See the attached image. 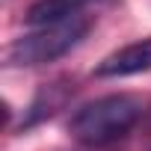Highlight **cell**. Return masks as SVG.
<instances>
[{
  "instance_id": "1",
  "label": "cell",
  "mask_w": 151,
  "mask_h": 151,
  "mask_svg": "<svg viewBox=\"0 0 151 151\" xmlns=\"http://www.w3.org/2000/svg\"><path fill=\"white\" fill-rule=\"evenodd\" d=\"M145 107L136 95H104L77 107L68 119V133L86 148H107L124 139L142 119Z\"/></svg>"
},
{
  "instance_id": "3",
  "label": "cell",
  "mask_w": 151,
  "mask_h": 151,
  "mask_svg": "<svg viewBox=\"0 0 151 151\" xmlns=\"http://www.w3.org/2000/svg\"><path fill=\"white\" fill-rule=\"evenodd\" d=\"M142 71H151V36L113 50L95 65L98 77H130V74H142Z\"/></svg>"
},
{
  "instance_id": "2",
  "label": "cell",
  "mask_w": 151,
  "mask_h": 151,
  "mask_svg": "<svg viewBox=\"0 0 151 151\" xmlns=\"http://www.w3.org/2000/svg\"><path fill=\"white\" fill-rule=\"evenodd\" d=\"M89 30H92V15H80V18H71L62 24L36 27L33 33L12 42V47L6 50V65L36 68V65L56 62L65 53H71L74 47H80L86 42Z\"/></svg>"
},
{
  "instance_id": "4",
  "label": "cell",
  "mask_w": 151,
  "mask_h": 151,
  "mask_svg": "<svg viewBox=\"0 0 151 151\" xmlns=\"http://www.w3.org/2000/svg\"><path fill=\"white\" fill-rule=\"evenodd\" d=\"M110 3V0H36V3L27 9L24 21L36 30V27H47V24H62L71 18L86 15V9Z\"/></svg>"
},
{
  "instance_id": "5",
  "label": "cell",
  "mask_w": 151,
  "mask_h": 151,
  "mask_svg": "<svg viewBox=\"0 0 151 151\" xmlns=\"http://www.w3.org/2000/svg\"><path fill=\"white\" fill-rule=\"evenodd\" d=\"M71 95H74V83H68V80H53V83L42 86V89L36 92V98L30 101V107L24 110L21 127L27 130V127L42 124L45 119H53V116L71 101Z\"/></svg>"
}]
</instances>
